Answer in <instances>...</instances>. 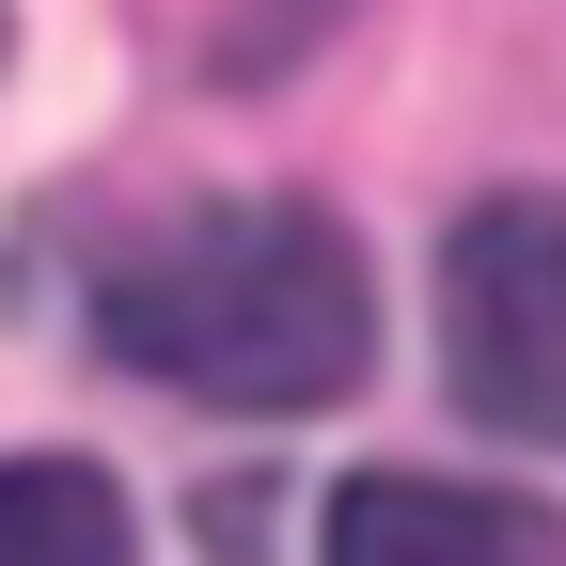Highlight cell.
Wrapping results in <instances>:
<instances>
[{
  "label": "cell",
  "mask_w": 566,
  "mask_h": 566,
  "mask_svg": "<svg viewBox=\"0 0 566 566\" xmlns=\"http://www.w3.org/2000/svg\"><path fill=\"white\" fill-rule=\"evenodd\" d=\"M441 394L488 441H566V189H488L441 237Z\"/></svg>",
  "instance_id": "2"
},
{
  "label": "cell",
  "mask_w": 566,
  "mask_h": 566,
  "mask_svg": "<svg viewBox=\"0 0 566 566\" xmlns=\"http://www.w3.org/2000/svg\"><path fill=\"white\" fill-rule=\"evenodd\" d=\"M95 346L189 409L283 424L378 363V283H363V237L315 189H221V205H174L142 252H111Z\"/></svg>",
  "instance_id": "1"
},
{
  "label": "cell",
  "mask_w": 566,
  "mask_h": 566,
  "mask_svg": "<svg viewBox=\"0 0 566 566\" xmlns=\"http://www.w3.org/2000/svg\"><path fill=\"white\" fill-rule=\"evenodd\" d=\"M315 566H566V520L472 472H346Z\"/></svg>",
  "instance_id": "3"
},
{
  "label": "cell",
  "mask_w": 566,
  "mask_h": 566,
  "mask_svg": "<svg viewBox=\"0 0 566 566\" xmlns=\"http://www.w3.org/2000/svg\"><path fill=\"white\" fill-rule=\"evenodd\" d=\"M0 566H142V520L95 457H0Z\"/></svg>",
  "instance_id": "4"
}]
</instances>
